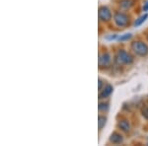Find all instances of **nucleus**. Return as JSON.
I'll return each instance as SVG.
<instances>
[{
  "mask_svg": "<svg viewBox=\"0 0 148 146\" xmlns=\"http://www.w3.org/2000/svg\"><path fill=\"white\" fill-rule=\"evenodd\" d=\"M114 60L120 65H128L133 62V57L125 49H120L114 56Z\"/></svg>",
  "mask_w": 148,
  "mask_h": 146,
  "instance_id": "nucleus-1",
  "label": "nucleus"
},
{
  "mask_svg": "<svg viewBox=\"0 0 148 146\" xmlns=\"http://www.w3.org/2000/svg\"><path fill=\"white\" fill-rule=\"evenodd\" d=\"M131 49L138 56L144 57L148 54V45L142 40L133 42L131 44Z\"/></svg>",
  "mask_w": 148,
  "mask_h": 146,
  "instance_id": "nucleus-2",
  "label": "nucleus"
},
{
  "mask_svg": "<svg viewBox=\"0 0 148 146\" xmlns=\"http://www.w3.org/2000/svg\"><path fill=\"white\" fill-rule=\"evenodd\" d=\"M114 21L118 27H126L130 23V17L123 12H116L114 15Z\"/></svg>",
  "mask_w": 148,
  "mask_h": 146,
  "instance_id": "nucleus-3",
  "label": "nucleus"
},
{
  "mask_svg": "<svg viewBox=\"0 0 148 146\" xmlns=\"http://www.w3.org/2000/svg\"><path fill=\"white\" fill-rule=\"evenodd\" d=\"M98 16H99L100 21H102V22H104V23H107V22H109V21H111L112 17H113L111 10L106 6L100 7L99 11H98Z\"/></svg>",
  "mask_w": 148,
  "mask_h": 146,
  "instance_id": "nucleus-4",
  "label": "nucleus"
},
{
  "mask_svg": "<svg viewBox=\"0 0 148 146\" xmlns=\"http://www.w3.org/2000/svg\"><path fill=\"white\" fill-rule=\"evenodd\" d=\"M111 61H112V57L110 56V53H108V52H104V53L99 56L100 68L108 67V66H110V64H111Z\"/></svg>",
  "mask_w": 148,
  "mask_h": 146,
  "instance_id": "nucleus-5",
  "label": "nucleus"
},
{
  "mask_svg": "<svg viewBox=\"0 0 148 146\" xmlns=\"http://www.w3.org/2000/svg\"><path fill=\"white\" fill-rule=\"evenodd\" d=\"M113 90H114L113 86L108 84L104 89L101 90V92H100V94H99V98L100 99H106V98H108L109 96H111V94L113 93Z\"/></svg>",
  "mask_w": 148,
  "mask_h": 146,
  "instance_id": "nucleus-6",
  "label": "nucleus"
},
{
  "mask_svg": "<svg viewBox=\"0 0 148 146\" xmlns=\"http://www.w3.org/2000/svg\"><path fill=\"white\" fill-rule=\"evenodd\" d=\"M118 126L123 132H130V123L127 119H121V121H120L118 123Z\"/></svg>",
  "mask_w": 148,
  "mask_h": 146,
  "instance_id": "nucleus-7",
  "label": "nucleus"
},
{
  "mask_svg": "<svg viewBox=\"0 0 148 146\" xmlns=\"http://www.w3.org/2000/svg\"><path fill=\"white\" fill-rule=\"evenodd\" d=\"M110 141L113 144H121V143L123 142V137L119 132H114L113 134L110 136Z\"/></svg>",
  "mask_w": 148,
  "mask_h": 146,
  "instance_id": "nucleus-8",
  "label": "nucleus"
},
{
  "mask_svg": "<svg viewBox=\"0 0 148 146\" xmlns=\"http://www.w3.org/2000/svg\"><path fill=\"white\" fill-rule=\"evenodd\" d=\"M133 5V0H121L120 1V7L121 9H130Z\"/></svg>",
  "mask_w": 148,
  "mask_h": 146,
  "instance_id": "nucleus-9",
  "label": "nucleus"
},
{
  "mask_svg": "<svg viewBox=\"0 0 148 146\" xmlns=\"http://www.w3.org/2000/svg\"><path fill=\"white\" fill-rule=\"evenodd\" d=\"M148 18V14L147 13H145V14H143V15L140 16L139 18H137L136 20H135V22H134V27H139V26H141L143 23L146 21V19Z\"/></svg>",
  "mask_w": 148,
  "mask_h": 146,
  "instance_id": "nucleus-10",
  "label": "nucleus"
},
{
  "mask_svg": "<svg viewBox=\"0 0 148 146\" xmlns=\"http://www.w3.org/2000/svg\"><path fill=\"white\" fill-rule=\"evenodd\" d=\"M106 123H107V118H106V117L99 116V118H98V125H99L100 130L103 129V127L106 125Z\"/></svg>",
  "mask_w": 148,
  "mask_h": 146,
  "instance_id": "nucleus-11",
  "label": "nucleus"
},
{
  "mask_svg": "<svg viewBox=\"0 0 148 146\" xmlns=\"http://www.w3.org/2000/svg\"><path fill=\"white\" fill-rule=\"evenodd\" d=\"M131 37H132L131 34H125V35L121 36V37L119 38V40H120V42H125V40H130Z\"/></svg>",
  "mask_w": 148,
  "mask_h": 146,
  "instance_id": "nucleus-12",
  "label": "nucleus"
},
{
  "mask_svg": "<svg viewBox=\"0 0 148 146\" xmlns=\"http://www.w3.org/2000/svg\"><path fill=\"white\" fill-rule=\"evenodd\" d=\"M109 109V104L108 103H100L99 104V111H107Z\"/></svg>",
  "mask_w": 148,
  "mask_h": 146,
  "instance_id": "nucleus-13",
  "label": "nucleus"
},
{
  "mask_svg": "<svg viewBox=\"0 0 148 146\" xmlns=\"http://www.w3.org/2000/svg\"><path fill=\"white\" fill-rule=\"evenodd\" d=\"M141 114L145 119L148 121V107H143L141 109Z\"/></svg>",
  "mask_w": 148,
  "mask_h": 146,
  "instance_id": "nucleus-14",
  "label": "nucleus"
},
{
  "mask_svg": "<svg viewBox=\"0 0 148 146\" xmlns=\"http://www.w3.org/2000/svg\"><path fill=\"white\" fill-rule=\"evenodd\" d=\"M108 40H116V39H118V36L116 35H113V36H111V37H109V38H107Z\"/></svg>",
  "mask_w": 148,
  "mask_h": 146,
  "instance_id": "nucleus-15",
  "label": "nucleus"
},
{
  "mask_svg": "<svg viewBox=\"0 0 148 146\" xmlns=\"http://www.w3.org/2000/svg\"><path fill=\"white\" fill-rule=\"evenodd\" d=\"M143 10H144V11H148V1L144 4V6H143Z\"/></svg>",
  "mask_w": 148,
  "mask_h": 146,
  "instance_id": "nucleus-16",
  "label": "nucleus"
},
{
  "mask_svg": "<svg viewBox=\"0 0 148 146\" xmlns=\"http://www.w3.org/2000/svg\"><path fill=\"white\" fill-rule=\"evenodd\" d=\"M102 86H103V82L101 79H99V91L102 90Z\"/></svg>",
  "mask_w": 148,
  "mask_h": 146,
  "instance_id": "nucleus-17",
  "label": "nucleus"
}]
</instances>
